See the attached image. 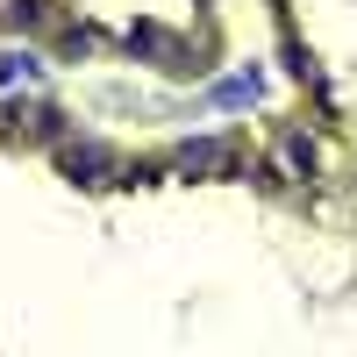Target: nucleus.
<instances>
[{"instance_id": "1", "label": "nucleus", "mask_w": 357, "mask_h": 357, "mask_svg": "<svg viewBox=\"0 0 357 357\" xmlns=\"http://www.w3.org/2000/svg\"><path fill=\"white\" fill-rule=\"evenodd\" d=\"M178 165H186V172H222L229 151H222V143H186V151H178Z\"/></svg>"}, {"instance_id": "2", "label": "nucleus", "mask_w": 357, "mask_h": 357, "mask_svg": "<svg viewBox=\"0 0 357 357\" xmlns=\"http://www.w3.org/2000/svg\"><path fill=\"white\" fill-rule=\"evenodd\" d=\"M65 165H72V172H107L114 158L100 151V143H79V151H65Z\"/></svg>"}]
</instances>
